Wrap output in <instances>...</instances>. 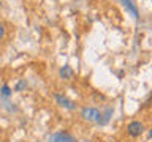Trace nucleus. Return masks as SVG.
Segmentation results:
<instances>
[{
  "label": "nucleus",
  "mask_w": 152,
  "mask_h": 142,
  "mask_svg": "<svg viewBox=\"0 0 152 142\" xmlns=\"http://www.w3.org/2000/svg\"><path fill=\"white\" fill-rule=\"evenodd\" d=\"M54 98H56V101H57V104H59L60 107H65V109H68V111H73V109H76L75 101H71V99H68L66 96H64V95L56 93Z\"/></svg>",
  "instance_id": "4"
},
{
  "label": "nucleus",
  "mask_w": 152,
  "mask_h": 142,
  "mask_svg": "<svg viewBox=\"0 0 152 142\" xmlns=\"http://www.w3.org/2000/svg\"><path fill=\"white\" fill-rule=\"evenodd\" d=\"M81 118L87 123H98L100 118H102V112H100L97 107L86 106V107L81 109Z\"/></svg>",
  "instance_id": "1"
},
{
  "label": "nucleus",
  "mask_w": 152,
  "mask_h": 142,
  "mask_svg": "<svg viewBox=\"0 0 152 142\" xmlns=\"http://www.w3.org/2000/svg\"><path fill=\"white\" fill-rule=\"evenodd\" d=\"M142 131H144V125L138 120H133L127 125V133H128V136H132V137H140L142 134Z\"/></svg>",
  "instance_id": "3"
},
{
  "label": "nucleus",
  "mask_w": 152,
  "mask_h": 142,
  "mask_svg": "<svg viewBox=\"0 0 152 142\" xmlns=\"http://www.w3.org/2000/svg\"><path fill=\"white\" fill-rule=\"evenodd\" d=\"M46 142H76V139L70 133H52L46 137Z\"/></svg>",
  "instance_id": "2"
},
{
  "label": "nucleus",
  "mask_w": 152,
  "mask_h": 142,
  "mask_svg": "<svg viewBox=\"0 0 152 142\" xmlns=\"http://www.w3.org/2000/svg\"><path fill=\"white\" fill-rule=\"evenodd\" d=\"M113 112H114V109L113 107H108L106 109V112H104V114H102V117L103 118H100V125H106V123L109 122V118H111V115H113Z\"/></svg>",
  "instance_id": "7"
},
{
  "label": "nucleus",
  "mask_w": 152,
  "mask_h": 142,
  "mask_svg": "<svg viewBox=\"0 0 152 142\" xmlns=\"http://www.w3.org/2000/svg\"><path fill=\"white\" fill-rule=\"evenodd\" d=\"M11 87H10L8 84H3V87H2V90H0V98H10L11 96Z\"/></svg>",
  "instance_id": "8"
},
{
  "label": "nucleus",
  "mask_w": 152,
  "mask_h": 142,
  "mask_svg": "<svg viewBox=\"0 0 152 142\" xmlns=\"http://www.w3.org/2000/svg\"><path fill=\"white\" fill-rule=\"evenodd\" d=\"M59 76L62 79H65V80H71V79H73V76H75V71H73V68H71L70 65H64L59 70Z\"/></svg>",
  "instance_id": "5"
},
{
  "label": "nucleus",
  "mask_w": 152,
  "mask_h": 142,
  "mask_svg": "<svg viewBox=\"0 0 152 142\" xmlns=\"http://www.w3.org/2000/svg\"><path fill=\"white\" fill-rule=\"evenodd\" d=\"M121 2H122L124 7L127 8V11H130V13H132V16L135 17V19L140 17V16H138V7H136L135 3H133V0H121Z\"/></svg>",
  "instance_id": "6"
},
{
  "label": "nucleus",
  "mask_w": 152,
  "mask_h": 142,
  "mask_svg": "<svg viewBox=\"0 0 152 142\" xmlns=\"http://www.w3.org/2000/svg\"><path fill=\"white\" fill-rule=\"evenodd\" d=\"M0 7H2V0H0Z\"/></svg>",
  "instance_id": "12"
},
{
  "label": "nucleus",
  "mask_w": 152,
  "mask_h": 142,
  "mask_svg": "<svg viewBox=\"0 0 152 142\" xmlns=\"http://www.w3.org/2000/svg\"><path fill=\"white\" fill-rule=\"evenodd\" d=\"M151 98H152V93H151Z\"/></svg>",
  "instance_id": "14"
},
{
  "label": "nucleus",
  "mask_w": 152,
  "mask_h": 142,
  "mask_svg": "<svg viewBox=\"0 0 152 142\" xmlns=\"http://www.w3.org/2000/svg\"><path fill=\"white\" fill-rule=\"evenodd\" d=\"M0 134H2V128H0Z\"/></svg>",
  "instance_id": "13"
},
{
  "label": "nucleus",
  "mask_w": 152,
  "mask_h": 142,
  "mask_svg": "<svg viewBox=\"0 0 152 142\" xmlns=\"http://www.w3.org/2000/svg\"><path fill=\"white\" fill-rule=\"evenodd\" d=\"M3 38H5V25L0 22V41H2Z\"/></svg>",
  "instance_id": "10"
},
{
  "label": "nucleus",
  "mask_w": 152,
  "mask_h": 142,
  "mask_svg": "<svg viewBox=\"0 0 152 142\" xmlns=\"http://www.w3.org/2000/svg\"><path fill=\"white\" fill-rule=\"evenodd\" d=\"M149 136H151V139H152V130L149 131Z\"/></svg>",
  "instance_id": "11"
},
{
  "label": "nucleus",
  "mask_w": 152,
  "mask_h": 142,
  "mask_svg": "<svg viewBox=\"0 0 152 142\" xmlns=\"http://www.w3.org/2000/svg\"><path fill=\"white\" fill-rule=\"evenodd\" d=\"M27 87V84H26V80H19V82L16 84V87H14V90H16V92H22L24 88Z\"/></svg>",
  "instance_id": "9"
}]
</instances>
